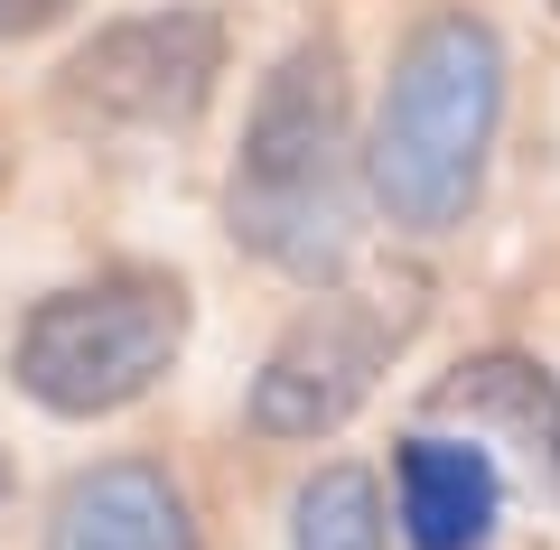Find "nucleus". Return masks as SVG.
I'll use <instances>...</instances> for the list:
<instances>
[{
    "label": "nucleus",
    "instance_id": "obj_3",
    "mask_svg": "<svg viewBox=\"0 0 560 550\" xmlns=\"http://www.w3.org/2000/svg\"><path fill=\"white\" fill-rule=\"evenodd\" d=\"M187 290L168 271H103L75 290L38 299L20 317L10 374L38 411L57 420H113L140 393H160V374L187 354Z\"/></svg>",
    "mask_w": 560,
    "mask_h": 550
},
{
    "label": "nucleus",
    "instance_id": "obj_12",
    "mask_svg": "<svg viewBox=\"0 0 560 550\" xmlns=\"http://www.w3.org/2000/svg\"><path fill=\"white\" fill-rule=\"evenodd\" d=\"M0 187H10V159H0Z\"/></svg>",
    "mask_w": 560,
    "mask_h": 550
},
{
    "label": "nucleus",
    "instance_id": "obj_5",
    "mask_svg": "<svg viewBox=\"0 0 560 550\" xmlns=\"http://www.w3.org/2000/svg\"><path fill=\"white\" fill-rule=\"evenodd\" d=\"M215 75H224V20L197 0H168V10L94 28L66 57L57 113L75 131H187L215 103Z\"/></svg>",
    "mask_w": 560,
    "mask_h": 550
},
{
    "label": "nucleus",
    "instance_id": "obj_6",
    "mask_svg": "<svg viewBox=\"0 0 560 550\" xmlns=\"http://www.w3.org/2000/svg\"><path fill=\"white\" fill-rule=\"evenodd\" d=\"M430 411L458 420L477 448H504L533 494H560V374L551 364H533V354H514V346L467 354L458 374L430 393Z\"/></svg>",
    "mask_w": 560,
    "mask_h": 550
},
{
    "label": "nucleus",
    "instance_id": "obj_10",
    "mask_svg": "<svg viewBox=\"0 0 560 550\" xmlns=\"http://www.w3.org/2000/svg\"><path fill=\"white\" fill-rule=\"evenodd\" d=\"M75 0H0V38H38V28H57Z\"/></svg>",
    "mask_w": 560,
    "mask_h": 550
},
{
    "label": "nucleus",
    "instance_id": "obj_9",
    "mask_svg": "<svg viewBox=\"0 0 560 550\" xmlns=\"http://www.w3.org/2000/svg\"><path fill=\"white\" fill-rule=\"evenodd\" d=\"M290 550H393L383 541V485L364 467H318L290 494Z\"/></svg>",
    "mask_w": 560,
    "mask_h": 550
},
{
    "label": "nucleus",
    "instance_id": "obj_2",
    "mask_svg": "<svg viewBox=\"0 0 560 550\" xmlns=\"http://www.w3.org/2000/svg\"><path fill=\"white\" fill-rule=\"evenodd\" d=\"M504 121V38L477 10H440L401 38L364 140V187L401 234H448L486 187Z\"/></svg>",
    "mask_w": 560,
    "mask_h": 550
},
{
    "label": "nucleus",
    "instance_id": "obj_8",
    "mask_svg": "<svg viewBox=\"0 0 560 550\" xmlns=\"http://www.w3.org/2000/svg\"><path fill=\"white\" fill-rule=\"evenodd\" d=\"M393 485H401V531H411V550H486L495 504H504L495 448L448 438V430H411L401 457H393Z\"/></svg>",
    "mask_w": 560,
    "mask_h": 550
},
{
    "label": "nucleus",
    "instance_id": "obj_13",
    "mask_svg": "<svg viewBox=\"0 0 560 550\" xmlns=\"http://www.w3.org/2000/svg\"><path fill=\"white\" fill-rule=\"evenodd\" d=\"M551 10H560V0H551Z\"/></svg>",
    "mask_w": 560,
    "mask_h": 550
},
{
    "label": "nucleus",
    "instance_id": "obj_11",
    "mask_svg": "<svg viewBox=\"0 0 560 550\" xmlns=\"http://www.w3.org/2000/svg\"><path fill=\"white\" fill-rule=\"evenodd\" d=\"M0 504H10V457H0Z\"/></svg>",
    "mask_w": 560,
    "mask_h": 550
},
{
    "label": "nucleus",
    "instance_id": "obj_7",
    "mask_svg": "<svg viewBox=\"0 0 560 550\" xmlns=\"http://www.w3.org/2000/svg\"><path fill=\"white\" fill-rule=\"evenodd\" d=\"M47 550H197V513H187L178 476L150 457H103L47 513Z\"/></svg>",
    "mask_w": 560,
    "mask_h": 550
},
{
    "label": "nucleus",
    "instance_id": "obj_1",
    "mask_svg": "<svg viewBox=\"0 0 560 550\" xmlns=\"http://www.w3.org/2000/svg\"><path fill=\"white\" fill-rule=\"evenodd\" d=\"M355 113H346L337 38H300L261 75L243 121L234 177H224V234L280 280L327 290L355 261Z\"/></svg>",
    "mask_w": 560,
    "mask_h": 550
},
{
    "label": "nucleus",
    "instance_id": "obj_4",
    "mask_svg": "<svg viewBox=\"0 0 560 550\" xmlns=\"http://www.w3.org/2000/svg\"><path fill=\"white\" fill-rule=\"evenodd\" d=\"M411 327H420L411 280H401V290L393 280H364V290H337V280H327V290L280 327V346L261 354L243 420H253L261 438H327V430H346V420L374 401V383L393 374V354L411 346Z\"/></svg>",
    "mask_w": 560,
    "mask_h": 550
}]
</instances>
